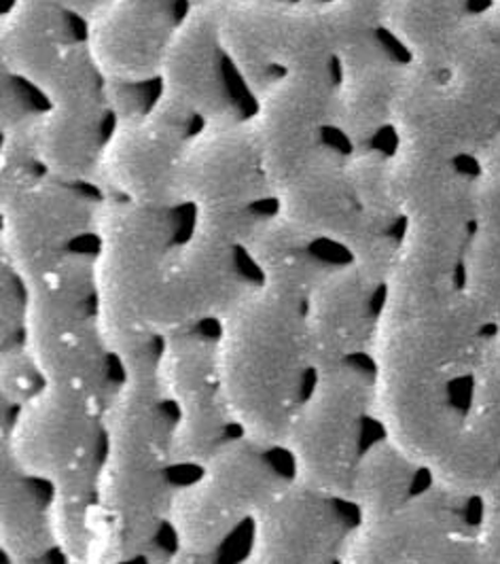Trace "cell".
I'll use <instances>...</instances> for the list:
<instances>
[{"mask_svg": "<svg viewBox=\"0 0 500 564\" xmlns=\"http://www.w3.org/2000/svg\"><path fill=\"white\" fill-rule=\"evenodd\" d=\"M295 478V458L284 444L244 435L222 446L174 497V563H247L254 518Z\"/></svg>", "mask_w": 500, "mask_h": 564, "instance_id": "cell-4", "label": "cell"}, {"mask_svg": "<svg viewBox=\"0 0 500 564\" xmlns=\"http://www.w3.org/2000/svg\"><path fill=\"white\" fill-rule=\"evenodd\" d=\"M87 39L84 18L45 0H15L2 11V70L45 84L57 62Z\"/></svg>", "mask_w": 500, "mask_h": 564, "instance_id": "cell-24", "label": "cell"}, {"mask_svg": "<svg viewBox=\"0 0 500 564\" xmlns=\"http://www.w3.org/2000/svg\"><path fill=\"white\" fill-rule=\"evenodd\" d=\"M475 162H477V176L483 183L500 189V130L499 134L479 151Z\"/></svg>", "mask_w": 500, "mask_h": 564, "instance_id": "cell-30", "label": "cell"}, {"mask_svg": "<svg viewBox=\"0 0 500 564\" xmlns=\"http://www.w3.org/2000/svg\"><path fill=\"white\" fill-rule=\"evenodd\" d=\"M389 41V32L337 56V130L352 149L382 147L392 132V105L407 54Z\"/></svg>", "mask_w": 500, "mask_h": 564, "instance_id": "cell-21", "label": "cell"}, {"mask_svg": "<svg viewBox=\"0 0 500 564\" xmlns=\"http://www.w3.org/2000/svg\"><path fill=\"white\" fill-rule=\"evenodd\" d=\"M219 366L227 405L250 440L284 444L316 380L306 302L261 286L221 318Z\"/></svg>", "mask_w": 500, "mask_h": 564, "instance_id": "cell-2", "label": "cell"}, {"mask_svg": "<svg viewBox=\"0 0 500 564\" xmlns=\"http://www.w3.org/2000/svg\"><path fill=\"white\" fill-rule=\"evenodd\" d=\"M109 408L50 384L22 408L2 403V452L32 476L64 486L100 474Z\"/></svg>", "mask_w": 500, "mask_h": 564, "instance_id": "cell-7", "label": "cell"}, {"mask_svg": "<svg viewBox=\"0 0 500 564\" xmlns=\"http://www.w3.org/2000/svg\"><path fill=\"white\" fill-rule=\"evenodd\" d=\"M362 509L304 481H291L254 518L247 563H334L362 524Z\"/></svg>", "mask_w": 500, "mask_h": 564, "instance_id": "cell-18", "label": "cell"}, {"mask_svg": "<svg viewBox=\"0 0 500 564\" xmlns=\"http://www.w3.org/2000/svg\"><path fill=\"white\" fill-rule=\"evenodd\" d=\"M219 338L221 321H208L164 339L157 376L178 408L174 458L183 465L202 467L222 446L247 435L225 399Z\"/></svg>", "mask_w": 500, "mask_h": 564, "instance_id": "cell-12", "label": "cell"}, {"mask_svg": "<svg viewBox=\"0 0 500 564\" xmlns=\"http://www.w3.org/2000/svg\"><path fill=\"white\" fill-rule=\"evenodd\" d=\"M202 128L197 115L164 96L149 113L119 119L98 170V185L107 196L139 204H183L181 169Z\"/></svg>", "mask_w": 500, "mask_h": 564, "instance_id": "cell-15", "label": "cell"}, {"mask_svg": "<svg viewBox=\"0 0 500 564\" xmlns=\"http://www.w3.org/2000/svg\"><path fill=\"white\" fill-rule=\"evenodd\" d=\"M105 192L91 181H68L50 172L0 194L2 261L32 282L68 254L98 242Z\"/></svg>", "mask_w": 500, "mask_h": 564, "instance_id": "cell-9", "label": "cell"}, {"mask_svg": "<svg viewBox=\"0 0 500 564\" xmlns=\"http://www.w3.org/2000/svg\"><path fill=\"white\" fill-rule=\"evenodd\" d=\"M225 2H192L172 34L160 73L164 98L204 123L250 119L257 111V96L222 47L219 22Z\"/></svg>", "mask_w": 500, "mask_h": 564, "instance_id": "cell-16", "label": "cell"}, {"mask_svg": "<svg viewBox=\"0 0 500 564\" xmlns=\"http://www.w3.org/2000/svg\"><path fill=\"white\" fill-rule=\"evenodd\" d=\"M50 387L29 346L2 350V403L22 408Z\"/></svg>", "mask_w": 500, "mask_h": 564, "instance_id": "cell-28", "label": "cell"}, {"mask_svg": "<svg viewBox=\"0 0 500 564\" xmlns=\"http://www.w3.org/2000/svg\"><path fill=\"white\" fill-rule=\"evenodd\" d=\"M56 484L32 476L2 452V554L13 563L66 561L54 527Z\"/></svg>", "mask_w": 500, "mask_h": 564, "instance_id": "cell-25", "label": "cell"}, {"mask_svg": "<svg viewBox=\"0 0 500 564\" xmlns=\"http://www.w3.org/2000/svg\"><path fill=\"white\" fill-rule=\"evenodd\" d=\"M392 130L401 151L469 160L499 134L500 117L442 68L407 59L392 105Z\"/></svg>", "mask_w": 500, "mask_h": 564, "instance_id": "cell-14", "label": "cell"}, {"mask_svg": "<svg viewBox=\"0 0 500 564\" xmlns=\"http://www.w3.org/2000/svg\"><path fill=\"white\" fill-rule=\"evenodd\" d=\"M30 142L45 170L68 181L98 183V170L117 128L107 94L50 105L29 126Z\"/></svg>", "mask_w": 500, "mask_h": 564, "instance_id": "cell-22", "label": "cell"}, {"mask_svg": "<svg viewBox=\"0 0 500 564\" xmlns=\"http://www.w3.org/2000/svg\"><path fill=\"white\" fill-rule=\"evenodd\" d=\"M178 189L183 204L208 217L279 208L250 119L204 123L185 153Z\"/></svg>", "mask_w": 500, "mask_h": 564, "instance_id": "cell-17", "label": "cell"}, {"mask_svg": "<svg viewBox=\"0 0 500 564\" xmlns=\"http://www.w3.org/2000/svg\"><path fill=\"white\" fill-rule=\"evenodd\" d=\"M47 94L26 77L2 70V132L29 126L50 109Z\"/></svg>", "mask_w": 500, "mask_h": 564, "instance_id": "cell-29", "label": "cell"}, {"mask_svg": "<svg viewBox=\"0 0 500 564\" xmlns=\"http://www.w3.org/2000/svg\"><path fill=\"white\" fill-rule=\"evenodd\" d=\"M389 300L382 281L355 261L334 272L306 300L307 346L320 369L373 355Z\"/></svg>", "mask_w": 500, "mask_h": 564, "instance_id": "cell-20", "label": "cell"}, {"mask_svg": "<svg viewBox=\"0 0 500 564\" xmlns=\"http://www.w3.org/2000/svg\"><path fill=\"white\" fill-rule=\"evenodd\" d=\"M194 0H109L87 20V50L112 82L157 79Z\"/></svg>", "mask_w": 500, "mask_h": 564, "instance_id": "cell-19", "label": "cell"}, {"mask_svg": "<svg viewBox=\"0 0 500 564\" xmlns=\"http://www.w3.org/2000/svg\"><path fill=\"white\" fill-rule=\"evenodd\" d=\"M247 247L263 272L265 286L302 302L334 272L355 263L350 249L293 226L280 210L257 226Z\"/></svg>", "mask_w": 500, "mask_h": 564, "instance_id": "cell-23", "label": "cell"}, {"mask_svg": "<svg viewBox=\"0 0 500 564\" xmlns=\"http://www.w3.org/2000/svg\"><path fill=\"white\" fill-rule=\"evenodd\" d=\"M387 437L378 410V364L373 355H361L318 371L284 446L295 458L297 480L350 497L362 456Z\"/></svg>", "mask_w": 500, "mask_h": 564, "instance_id": "cell-6", "label": "cell"}, {"mask_svg": "<svg viewBox=\"0 0 500 564\" xmlns=\"http://www.w3.org/2000/svg\"><path fill=\"white\" fill-rule=\"evenodd\" d=\"M483 497L435 480L389 516L365 520L344 561L444 563L479 558Z\"/></svg>", "mask_w": 500, "mask_h": 564, "instance_id": "cell-10", "label": "cell"}, {"mask_svg": "<svg viewBox=\"0 0 500 564\" xmlns=\"http://www.w3.org/2000/svg\"><path fill=\"white\" fill-rule=\"evenodd\" d=\"M219 34L257 98L286 73L337 62L325 0H227Z\"/></svg>", "mask_w": 500, "mask_h": 564, "instance_id": "cell-8", "label": "cell"}, {"mask_svg": "<svg viewBox=\"0 0 500 564\" xmlns=\"http://www.w3.org/2000/svg\"><path fill=\"white\" fill-rule=\"evenodd\" d=\"M157 366L128 367V380L107 412L109 451L89 520L87 563L174 561L178 552L172 503L202 467L174 458L178 408Z\"/></svg>", "mask_w": 500, "mask_h": 564, "instance_id": "cell-1", "label": "cell"}, {"mask_svg": "<svg viewBox=\"0 0 500 564\" xmlns=\"http://www.w3.org/2000/svg\"><path fill=\"white\" fill-rule=\"evenodd\" d=\"M435 480L431 467L417 463L387 437L362 456L350 499L362 509L365 520H376L405 506Z\"/></svg>", "mask_w": 500, "mask_h": 564, "instance_id": "cell-26", "label": "cell"}, {"mask_svg": "<svg viewBox=\"0 0 500 564\" xmlns=\"http://www.w3.org/2000/svg\"><path fill=\"white\" fill-rule=\"evenodd\" d=\"M197 226L192 204L155 206L105 196L98 213L96 282L105 336L126 366L157 359V316L170 257Z\"/></svg>", "mask_w": 500, "mask_h": 564, "instance_id": "cell-3", "label": "cell"}, {"mask_svg": "<svg viewBox=\"0 0 500 564\" xmlns=\"http://www.w3.org/2000/svg\"><path fill=\"white\" fill-rule=\"evenodd\" d=\"M384 30L410 59L435 64L472 15L471 0H382Z\"/></svg>", "mask_w": 500, "mask_h": 564, "instance_id": "cell-27", "label": "cell"}, {"mask_svg": "<svg viewBox=\"0 0 500 564\" xmlns=\"http://www.w3.org/2000/svg\"><path fill=\"white\" fill-rule=\"evenodd\" d=\"M337 84L335 62L286 73L257 98L250 123L276 194L325 151L352 149L337 130Z\"/></svg>", "mask_w": 500, "mask_h": 564, "instance_id": "cell-11", "label": "cell"}, {"mask_svg": "<svg viewBox=\"0 0 500 564\" xmlns=\"http://www.w3.org/2000/svg\"><path fill=\"white\" fill-rule=\"evenodd\" d=\"M265 286L249 247L221 227L197 219L194 234L170 257L160 302V334L221 321Z\"/></svg>", "mask_w": 500, "mask_h": 564, "instance_id": "cell-13", "label": "cell"}, {"mask_svg": "<svg viewBox=\"0 0 500 564\" xmlns=\"http://www.w3.org/2000/svg\"><path fill=\"white\" fill-rule=\"evenodd\" d=\"M98 245L68 254L29 282L26 346L50 384L111 408L130 369L105 336L96 282Z\"/></svg>", "mask_w": 500, "mask_h": 564, "instance_id": "cell-5", "label": "cell"}, {"mask_svg": "<svg viewBox=\"0 0 500 564\" xmlns=\"http://www.w3.org/2000/svg\"><path fill=\"white\" fill-rule=\"evenodd\" d=\"M483 15L490 20V24L500 32V0H488Z\"/></svg>", "mask_w": 500, "mask_h": 564, "instance_id": "cell-32", "label": "cell"}, {"mask_svg": "<svg viewBox=\"0 0 500 564\" xmlns=\"http://www.w3.org/2000/svg\"><path fill=\"white\" fill-rule=\"evenodd\" d=\"M45 2L57 4V7L66 9V11H70V13L79 15V18H84L85 22H87V20H89L102 4H107L109 0H45Z\"/></svg>", "mask_w": 500, "mask_h": 564, "instance_id": "cell-31", "label": "cell"}]
</instances>
